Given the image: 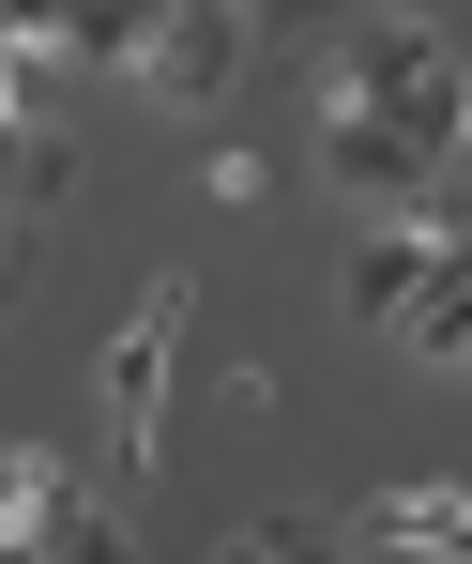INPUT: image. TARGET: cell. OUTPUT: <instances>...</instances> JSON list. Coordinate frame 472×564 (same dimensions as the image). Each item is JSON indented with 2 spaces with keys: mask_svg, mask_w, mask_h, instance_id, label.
<instances>
[{
  "mask_svg": "<svg viewBox=\"0 0 472 564\" xmlns=\"http://www.w3.org/2000/svg\"><path fill=\"white\" fill-rule=\"evenodd\" d=\"M305 107H366V122H396V138L458 153V31H442V15L366 0L351 31H320V46H305Z\"/></svg>",
  "mask_w": 472,
  "mask_h": 564,
  "instance_id": "cell-1",
  "label": "cell"
},
{
  "mask_svg": "<svg viewBox=\"0 0 472 564\" xmlns=\"http://www.w3.org/2000/svg\"><path fill=\"white\" fill-rule=\"evenodd\" d=\"M184 336H198V275H153V290H138V321L92 351L107 488H153V458H168V381H184Z\"/></svg>",
  "mask_w": 472,
  "mask_h": 564,
  "instance_id": "cell-2",
  "label": "cell"
},
{
  "mask_svg": "<svg viewBox=\"0 0 472 564\" xmlns=\"http://www.w3.org/2000/svg\"><path fill=\"white\" fill-rule=\"evenodd\" d=\"M244 0H153V46H138V77L122 93L138 107H229V77H244Z\"/></svg>",
  "mask_w": 472,
  "mask_h": 564,
  "instance_id": "cell-3",
  "label": "cell"
},
{
  "mask_svg": "<svg viewBox=\"0 0 472 564\" xmlns=\"http://www.w3.org/2000/svg\"><path fill=\"white\" fill-rule=\"evenodd\" d=\"M320 169L351 214H411V198H458V153H427V138H396L366 107H320Z\"/></svg>",
  "mask_w": 472,
  "mask_h": 564,
  "instance_id": "cell-4",
  "label": "cell"
},
{
  "mask_svg": "<svg viewBox=\"0 0 472 564\" xmlns=\"http://www.w3.org/2000/svg\"><path fill=\"white\" fill-rule=\"evenodd\" d=\"M351 550H366V564H458V550H472V488H458V473L381 488L366 519H351Z\"/></svg>",
  "mask_w": 472,
  "mask_h": 564,
  "instance_id": "cell-5",
  "label": "cell"
},
{
  "mask_svg": "<svg viewBox=\"0 0 472 564\" xmlns=\"http://www.w3.org/2000/svg\"><path fill=\"white\" fill-rule=\"evenodd\" d=\"M46 46H62L77 93H122L138 46H153V0H46Z\"/></svg>",
  "mask_w": 472,
  "mask_h": 564,
  "instance_id": "cell-6",
  "label": "cell"
},
{
  "mask_svg": "<svg viewBox=\"0 0 472 564\" xmlns=\"http://www.w3.org/2000/svg\"><path fill=\"white\" fill-rule=\"evenodd\" d=\"M62 503H77L62 443H0V564H31V550H46V534H62Z\"/></svg>",
  "mask_w": 472,
  "mask_h": 564,
  "instance_id": "cell-7",
  "label": "cell"
},
{
  "mask_svg": "<svg viewBox=\"0 0 472 564\" xmlns=\"http://www.w3.org/2000/svg\"><path fill=\"white\" fill-rule=\"evenodd\" d=\"M381 336H396V351H411V367H427V381H458V367H472V275H458V260H442V275L411 290V305H396Z\"/></svg>",
  "mask_w": 472,
  "mask_h": 564,
  "instance_id": "cell-8",
  "label": "cell"
},
{
  "mask_svg": "<svg viewBox=\"0 0 472 564\" xmlns=\"http://www.w3.org/2000/svg\"><path fill=\"white\" fill-rule=\"evenodd\" d=\"M62 184H77V138L62 122H0V229H46Z\"/></svg>",
  "mask_w": 472,
  "mask_h": 564,
  "instance_id": "cell-9",
  "label": "cell"
},
{
  "mask_svg": "<svg viewBox=\"0 0 472 564\" xmlns=\"http://www.w3.org/2000/svg\"><path fill=\"white\" fill-rule=\"evenodd\" d=\"M213 564H351V534H320V519H260V534H229Z\"/></svg>",
  "mask_w": 472,
  "mask_h": 564,
  "instance_id": "cell-10",
  "label": "cell"
},
{
  "mask_svg": "<svg viewBox=\"0 0 472 564\" xmlns=\"http://www.w3.org/2000/svg\"><path fill=\"white\" fill-rule=\"evenodd\" d=\"M198 184L229 198V214H260V198H275V169H260V153H244V138H229V153H213V169H198Z\"/></svg>",
  "mask_w": 472,
  "mask_h": 564,
  "instance_id": "cell-11",
  "label": "cell"
}]
</instances>
